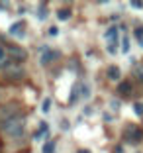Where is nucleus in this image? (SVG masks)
Segmentation results:
<instances>
[{
	"instance_id": "nucleus-1",
	"label": "nucleus",
	"mask_w": 143,
	"mask_h": 153,
	"mask_svg": "<svg viewBox=\"0 0 143 153\" xmlns=\"http://www.w3.org/2000/svg\"><path fill=\"white\" fill-rule=\"evenodd\" d=\"M2 131H4L8 137H22L24 131H26V118H24V114H20L18 118H14V120L6 122V124H2Z\"/></svg>"
},
{
	"instance_id": "nucleus-2",
	"label": "nucleus",
	"mask_w": 143,
	"mask_h": 153,
	"mask_svg": "<svg viewBox=\"0 0 143 153\" xmlns=\"http://www.w3.org/2000/svg\"><path fill=\"white\" fill-rule=\"evenodd\" d=\"M2 73H4V76L8 79V81H22L24 75H26V69H24L22 63L10 61L6 67H2Z\"/></svg>"
},
{
	"instance_id": "nucleus-3",
	"label": "nucleus",
	"mask_w": 143,
	"mask_h": 153,
	"mask_svg": "<svg viewBox=\"0 0 143 153\" xmlns=\"http://www.w3.org/2000/svg\"><path fill=\"white\" fill-rule=\"evenodd\" d=\"M20 106L18 104H4V106H0V126L6 124V122L14 120V118L20 116Z\"/></svg>"
},
{
	"instance_id": "nucleus-4",
	"label": "nucleus",
	"mask_w": 143,
	"mask_h": 153,
	"mask_svg": "<svg viewBox=\"0 0 143 153\" xmlns=\"http://www.w3.org/2000/svg\"><path fill=\"white\" fill-rule=\"evenodd\" d=\"M55 59H59V51H53L51 47H41L39 51V63L43 65H51L55 61Z\"/></svg>"
},
{
	"instance_id": "nucleus-5",
	"label": "nucleus",
	"mask_w": 143,
	"mask_h": 153,
	"mask_svg": "<svg viewBox=\"0 0 143 153\" xmlns=\"http://www.w3.org/2000/svg\"><path fill=\"white\" fill-rule=\"evenodd\" d=\"M8 49V57L14 59V63H24L27 59V53L24 47H20V45H10V47H6Z\"/></svg>"
},
{
	"instance_id": "nucleus-6",
	"label": "nucleus",
	"mask_w": 143,
	"mask_h": 153,
	"mask_svg": "<svg viewBox=\"0 0 143 153\" xmlns=\"http://www.w3.org/2000/svg\"><path fill=\"white\" fill-rule=\"evenodd\" d=\"M104 37H106V41H108V47H118L120 36H118V27L116 26H110V27H108L106 33H104Z\"/></svg>"
},
{
	"instance_id": "nucleus-7",
	"label": "nucleus",
	"mask_w": 143,
	"mask_h": 153,
	"mask_svg": "<svg viewBox=\"0 0 143 153\" xmlns=\"http://www.w3.org/2000/svg\"><path fill=\"white\" fill-rule=\"evenodd\" d=\"M125 137H127V143H139V141L143 140V131L139 130V128H127V135H125Z\"/></svg>"
},
{
	"instance_id": "nucleus-8",
	"label": "nucleus",
	"mask_w": 143,
	"mask_h": 153,
	"mask_svg": "<svg viewBox=\"0 0 143 153\" xmlns=\"http://www.w3.org/2000/svg\"><path fill=\"white\" fill-rule=\"evenodd\" d=\"M10 36H14V37H20V39H22L24 36H26V24L24 22H16V24H12V26H10Z\"/></svg>"
},
{
	"instance_id": "nucleus-9",
	"label": "nucleus",
	"mask_w": 143,
	"mask_h": 153,
	"mask_svg": "<svg viewBox=\"0 0 143 153\" xmlns=\"http://www.w3.org/2000/svg\"><path fill=\"white\" fill-rule=\"evenodd\" d=\"M131 90H133V86H131L130 81H122L120 85H118V94L124 96V98H127V96L131 94Z\"/></svg>"
},
{
	"instance_id": "nucleus-10",
	"label": "nucleus",
	"mask_w": 143,
	"mask_h": 153,
	"mask_svg": "<svg viewBox=\"0 0 143 153\" xmlns=\"http://www.w3.org/2000/svg\"><path fill=\"white\" fill-rule=\"evenodd\" d=\"M45 137H49V124H47V122H43L39 126V130L33 134V140H37V141L45 140Z\"/></svg>"
},
{
	"instance_id": "nucleus-11",
	"label": "nucleus",
	"mask_w": 143,
	"mask_h": 153,
	"mask_svg": "<svg viewBox=\"0 0 143 153\" xmlns=\"http://www.w3.org/2000/svg\"><path fill=\"white\" fill-rule=\"evenodd\" d=\"M106 75H108V79H110V81H120L122 71H120V67H118V65H110V67H108V71H106Z\"/></svg>"
},
{
	"instance_id": "nucleus-12",
	"label": "nucleus",
	"mask_w": 143,
	"mask_h": 153,
	"mask_svg": "<svg viewBox=\"0 0 143 153\" xmlns=\"http://www.w3.org/2000/svg\"><path fill=\"white\" fill-rule=\"evenodd\" d=\"M10 63V57H8V49H6L4 45H0V69L6 67Z\"/></svg>"
},
{
	"instance_id": "nucleus-13",
	"label": "nucleus",
	"mask_w": 143,
	"mask_h": 153,
	"mask_svg": "<svg viewBox=\"0 0 143 153\" xmlns=\"http://www.w3.org/2000/svg\"><path fill=\"white\" fill-rule=\"evenodd\" d=\"M133 79L139 82V85H143V63H139V65L133 67Z\"/></svg>"
},
{
	"instance_id": "nucleus-14",
	"label": "nucleus",
	"mask_w": 143,
	"mask_h": 153,
	"mask_svg": "<svg viewBox=\"0 0 143 153\" xmlns=\"http://www.w3.org/2000/svg\"><path fill=\"white\" fill-rule=\"evenodd\" d=\"M79 85V92H81V98H88L90 96V86L86 82H76Z\"/></svg>"
},
{
	"instance_id": "nucleus-15",
	"label": "nucleus",
	"mask_w": 143,
	"mask_h": 153,
	"mask_svg": "<svg viewBox=\"0 0 143 153\" xmlns=\"http://www.w3.org/2000/svg\"><path fill=\"white\" fill-rule=\"evenodd\" d=\"M71 16H73V12H71L69 8H61V10L57 12V18L61 20V22H67V20L71 18Z\"/></svg>"
},
{
	"instance_id": "nucleus-16",
	"label": "nucleus",
	"mask_w": 143,
	"mask_h": 153,
	"mask_svg": "<svg viewBox=\"0 0 143 153\" xmlns=\"http://www.w3.org/2000/svg\"><path fill=\"white\" fill-rule=\"evenodd\" d=\"M133 36H135V39L139 41V47H143V26L135 27V32H133Z\"/></svg>"
},
{
	"instance_id": "nucleus-17",
	"label": "nucleus",
	"mask_w": 143,
	"mask_h": 153,
	"mask_svg": "<svg viewBox=\"0 0 143 153\" xmlns=\"http://www.w3.org/2000/svg\"><path fill=\"white\" fill-rule=\"evenodd\" d=\"M37 18H39V20H45V18H47V4H43V2L39 4V10H37Z\"/></svg>"
},
{
	"instance_id": "nucleus-18",
	"label": "nucleus",
	"mask_w": 143,
	"mask_h": 153,
	"mask_svg": "<svg viewBox=\"0 0 143 153\" xmlns=\"http://www.w3.org/2000/svg\"><path fill=\"white\" fill-rule=\"evenodd\" d=\"M43 153H55V141H45L43 143Z\"/></svg>"
},
{
	"instance_id": "nucleus-19",
	"label": "nucleus",
	"mask_w": 143,
	"mask_h": 153,
	"mask_svg": "<svg viewBox=\"0 0 143 153\" xmlns=\"http://www.w3.org/2000/svg\"><path fill=\"white\" fill-rule=\"evenodd\" d=\"M51 110V98H43V102H41V112L47 114Z\"/></svg>"
},
{
	"instance_id": "nucleus-20",
	"label": "nucleus",
	"mask_w": 143,
	"mask_h": 153,
	"mask_svg": "<svg viewBox=\"0 0 143 153\" xmlns=\"http://www.w3.org/2000/svg\"><path fill=\"white\" fill-rule=\"evenodd\" d=\"M81 98V92H79V85L73 86V94H71V102H75V100Z\"/></svg>"
},
{
	"instance_id": "nucleus-21",
	"label": "nucleus",
	"mask_w": 143,
	"mask_h": 153,
	"mask_svg": "<svg viewBox=\"0 0 143 153\" xmlns=\"http://www.w3.org/2000/svg\"><path fill=\"white\" fill-rule=\"evenodd\" d=\"M133 112L137 114V116H143V102H135L133 104Z\"/></svg>"
},
{
	"instance_id": "nucleus-22",
	"label": "nucleus",
	"mask_w": 143,
	"mask_h": 153,
	"mask_svg": "<svg viewBox=\"0 0 143 153\" xmlns=\"http://www.w3.org/2000/svg\"><path fill=\"white\" fill-rule=\"evenodd\" d=\"M130 51V39L124 36V41H122V53H127Z\"/></svg>"
},
{
	"instance_id": "nucleus-23",
	"label": "nucleus",
	"mask_w": 143,
	"mask_h": 153,
	"mask_svg": "<svg viewBox=\"0 0 143 153\" xmlns=\"http://www.w3.org/2000/svg\"><path fill=\"white\" fill-rule=\"evenodd\" d=\"M110 108L118 112V110H120V100H110Z\"/></svg>"
},
{
	"instance_id": "nucleus-24",
	"label": "nucleus",
	"mask_w": 143,
	"mask_h": 153,
	"mask_svg": "<svg viewBox=\"0 0 143 153\" xmlns=\"http://www.w3.org/2000/svg\"><path fill=\"white\" fill-rule=\"evenodd\" d=\"M131 8H143V2L141 0H133L131 2Z\"/></svg>"
},
{
	"instance_id": "nucleus-25",
	"label": "nucleus",
	"mask_w": 143,
	"mask_h": 153,
	"mask_svg": "<svg viewBox=\"0 0 143 153\" xmlns=\"http://www.w3.org/2000/svg\"><path fill=\"white\" fill-rule=\"evenodd\" d=\"M61 130H63V131L69 130V120H61Z\"/></svg>"
},
{
	"instance_id": "nucleus-26",
	"label": "nucleus",
	"mask_w": 143,
	"mask_h": 153,
	"mask_svg": "<svg viewBox=\"0 0 143 153\" xmlns=\"http://www.w3.org/2000/svg\"><path fill=\"white\" fill-rule=\"evenodd\" d=\"M49 33H51V36H57V33H59V30H57V27H51V30H49Z\"/></svg>"
},
{
	"instance_id": "nucleus-27",
	"label": "nucleus",
	"mask_w": 143,
	"mask_h": 153,
	"mask_svg": "<svg viewBox=\"0 0 143 153\" xmlns=\"http://www.w3.org/2000/svg\"><path fill=\"white\" fill-rule=\"evenodd\" d=\"M76 153H90L88 149H81V151H76Z\"/></svg>"
}]
</instances>
